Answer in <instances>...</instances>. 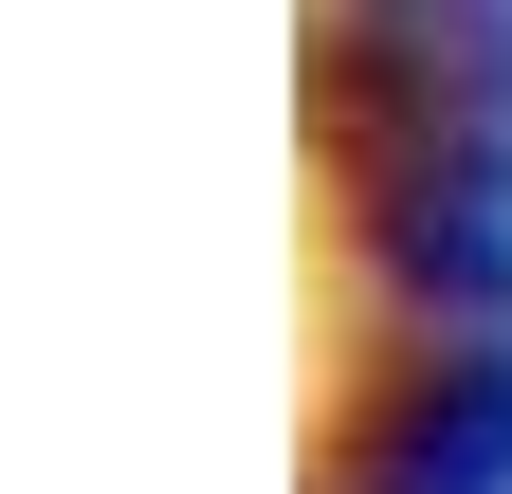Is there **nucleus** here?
<instances>
[{
    "instance_id": "obj_1",
    "label": "nucleus",
    "mask_w": 512,
    "mask_h": 494,
    "mask_svg": "<svg viewBox=\"0 0 512 494\" xmlns=\"http://www.w3.org/2000/svg\"><path fill=\"white\" fill-rule=\"evenodd\" d=\"M330 183L403 330L512 312V0H348L330 19Z\"/></svg>"
},
{
    "instance_id": "obj_2",
    "label": "nucleus",
    "mask_w": 512,
    "mask_h": 494,
    "mask_svg": "<svg viewBox=\"0 0 512 494\" xmlns=\"http://www.w3.org/2000/svg\"><path fill=\"white\" fill-rule=\"evenodd\" d=\"M330 494H512V312L494 330H421L384 366Z\"/></svg>"
}]
</instances>
